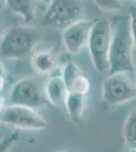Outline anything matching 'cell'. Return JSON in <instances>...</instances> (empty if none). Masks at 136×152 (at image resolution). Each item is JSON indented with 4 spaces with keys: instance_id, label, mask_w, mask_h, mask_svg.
<instances>
[{
    "instance_id": "6da1fadb",
    "label": "cell",
    "mask_w": 136,
    "mask_h": 152,
    "mask_svg": "<svg viewBox=\"0 0 136 152\" xmlns=\"http://www.w3.org/2000/svg\"><path fill=\"white\" fill-rule=\"evenodd\" d=\"M134 43L129 15H118L113 20V34L109 54L110 74L134 71Z\"/></svg>"
},
{
    "instance_id": "7a4b0ae2",
    "label": "cell",
    "mask_w": 136,
    "mask_h": 152,
    "mask_svg": "<svg viewBox=\"0 0 136 152\" xmlns=\"http://www.w3.org/2000/svg\"><path fill=\"white\" fill-rule=\"evenodd\" d=\"M40 39L38 29L32 26H14L0 38V57L21 59L33 51Z\"/></svg>"
},
{
    "instance_id": "3957f363",
    "label": "cell",
    "mask_w": 136,
    "mask_h": 152,
    "mask_svg": "<svg viewBox=\"0 0 136 152\" xmlns=\"http://www.w3.org/2000/svg\"><path fill=\"white\" fill-rule=\"evenodd\" d=\"M113 26L107 18L95 19L87 42L91 63L98 72L109 69V54L112 42Z\"/></svg>"
},
{
    "instance_id": "277c9868",
    "label": "cell",
    "mask_w": 136,
    "mask_h": 152,
    "mask_svg": "<svg viewBox=\"0 0 136 152\" xmlns=\"http://www.w3.org/2000/svg\"><path fill=\"white\" fill-rule=\"evenodd\" d=\"M8 104H16L37 110L48 104L44 83L35 78H24L11 87Z\"/></svg>"
},
{
    "instance_id": "5b68a950",
    "label": "cell",
    "mask_w": 136,
    "mask_h": 152,
    "mask_svg": "<svg viewBox=\"0 0 136 152\" xmlns=\"http://www.w3.org/2000/svg\"><path fill=\"white\" fill-rule=\"evenodd\" d=\"M136 99V84L125 73L110 74L103 82V100L108 104L120 105Z\"/></svg>"
},
{
    "instance_id": "8992f818",
    "label": "cell",
    "mask_w": 136,
    "mask_h": 152,
    "mask_svg": "<svg viewBox=\"0 0 136 152\" xmlns=\"http://www.w3.org/2000/svg\"><path fill=\"white\" fill-rule=\"evenodd\" d=\"M4 125L23 130L40 131L48 128V123L36 110L16 104H7L0 117Z\"/></svg>"
},
{
    "instance_id": "52a82bcc",
    "label": "cell",
    "mask_w": 136,
    "mask_h": 152,
    "mask_svg": "<svg viewBox=\"0 0 136 152\" xmlns=\"http://www.w3.org/2000/svg\"><path fill=\"white\" fill-rule=\"evenodd\" d=\"M81 10L78 0H52L43 14V21L47 26L67 28L79 20Z\"/></svg>"
},
{
    "instance_id": "ba28073f",
    "label": "cell",
    "mask_w": 136,
    "mask_h": 152,
    "mask_svg": "<svg viewBox=\"0 0 136 152\" xmlns=\"http://www.w3.org/2000/svg\"><path fill=\"white\" fill-rule=\"evenodd\" d=\"M95 20L79 19L64 28L62 34L63 44L68 53H79L85 45H87L90 34Z\"/></svg>"
},
{
    "instance_id": "9c48e42d",
    "label": "cell",
    "mask_w": 136,
    "mask_h": 152,
    "mask_svg": "<svg viewBox=\"0 0 136 152\" xmlns=\"http://www.w3.org/2000/svg\"><path fill=\"white\" fill-rule=\"evenodd\" d=\"M62 78L67 88V92L87 94L90 83L83 71L76 65L73 60L69 59L65 63L62 71Z\"/></svg>"
},
{
    "instance_id": "30bf717a",
    "label": "cell",
    "mask_w": 136,
    "mask_h": 152,
    "mask_svg": "<svg viewBox=\"0 0 136 152\" xmlns=\"http://www.w3.org/2000/svg\"><path fill=\"white\" fill-rule=\"evenodd\" d=\"M44 89L49 104L54 105H64L67 95V88L62 76H53L49 78L47 82L44 83Z\"/></svg>"
},
{
    "instance_id": "8fae6325",
    "label": "cell",
    "mask_w": 136,
    "mask_h": 152,
    "mask_svg": "<svg viewBox=\"0 0 136 152\" xmlns=\"http://www.w3.org/2000/svg\"><path fill=\"white\" fill-rule=\"evenodd\" d=\"M87 105V94L67 92L64 107L68 117L73 122H79L82 120Z\"/></svg>"
},
{
    "instance_id": "7c38bea8",
    "label": "cell",
    "mask_w": 136,
    "mask_h": 152,
    "mask_svg": "<svg viewBox=\"0 0 136 152\" xmlns=\"http://www.w3.org/2000/svg\"><path fill=\"white\" fill-rule=\"evenodd\" d=\"M56 57L51 51H38L32 56V67L40 74H52L56 69Z\"/></svg>"
},
{
    "instance_id": "4fadbf2b",
    "label": "cell",
    "mask_w": 136,
    "mask_h": 152,
    "mask_svg": "<svg viewBox=\"0 0 136 152\" xmlns=\"http://www.w3.org/2000/svg\"><path fill=\"white\" fill-rule=\"evenodd\" d=\"M12 12L21 16L26 23H29L35 18L33 0H4Z\"/></svg>"
},
{
    "instance_id": "5bb4252c",
    "label": "cell",
    "mask_w": 136,
    "mask_h": 152,
    "mask_svg": "<svg viewBox=\"0 0 136 152\" xmlns=\"http://www.w3.org/2000/svg\"><path fill=\"white\" fill-rule=\"evenodd\" d=\"M123 135L128 146L131 149H136V109L132 110L126 118Z\"/></svg>"
},
{
    "instance_id": "9a60e30c",
    "label": "cell",
    "mask_w": 136,
    "mask_h": 152,
    "mask_svg": "<svg viewBox=\"0 0 136 152\" xmlns=\"http://www.w3.org/2000/svg\"><path fill=\"white\" fill-rule=\"evenodd\" d=\"M18 139L19 133L17 131L12 132L11 134L6 136L5 138L1 139L0 140V152H8L11 147L18 141Z\"/></svg>"
},
{
    "instance_id": "2e32d148",
    "label": "cell",
    "mask_w": 136,
    "mask_h": 152,
    "mask_svg": "<svg viewBox=\"0 0 136 152\" xmlns=\"http://www.w3.org/2000/svg\"><path fill=\"white\" fill-rule=\"evenodd\" d=\"M100 9L107 11H115L121 8L120 0H93Z\"/></svg>"
},
{
    "instance_id": "e0dca14e",
    "label": "cell",
    "mask_w": 136,
    "mask_h": 152,
    "mask_svg": "<svg viewBox=\"0 0 136 152\" xmlns=\"http://www.w3.org/2000/svg\"><path fill=\"white\" fill-rule=\"evenodd\" d=\"M130 28L132 34L133 43H134V53L136 54V6H132L130 8Z\"/></svg>"
},
{
    "instance_id": "ac0fdd59",
    "label": "cell",
    "mask_w": 136,
    "mask_h": 152,
    "mask_svg": "<svg viewBox=\"0 0 136 152\" xmlns=\"http://www.w3.org/2000/svg\"><path fill=\"white\" fill-rule=\"evenodd\" d=\"M7 84V73L3 64L0 61V92L3 91Z\"/></svg>"
},
{
    "instance_id": "d6986e66",
    "label": "cell",
    "mask_w": 136,
    "mask_h": 152,
    "mask_svg": "<svg viewBox=\"0 0 136 152\" xmlns=\"http://www.w3.org/2000/svg\"><path fill=\"white\" fill-rule=\"evenodd\" d=\"M6 105L7 104H6V102H5V99H4V97L0 95V117H1L2 113H3V111H4V109H5Z\"/></svg>"
},
{
    "instance_id": "ffe728a7",
    "label": "cell",
    "mask_w": 136,
    "mask_h": 152,
    "mask_svg": "<svg viewBox=\"0 0 136 152\" xmlns=\"http://www.w3.org/2000/svg\"><path fill=\"white\" fill-rule=\"evenodd\" d=\"M40 1H42L43 3H45V4H47V5H48V4H50V3H51L52 0H40Z\"/></svg>"
},
{
    "instance_id": "44dd1931",
    "label": "cell",
    "mask_w": 136,
    "mask_h": 152,
    "mask_svg": "<svg viewBox=\"0 0 136 152\" xmlns=\"http://www.w3.org/2000/svg\"><path fill=\"white\" fill-rule=\"evenodd\" d=\"M4 3H5V2H4V0H0V9H2V8H3Z\"/></svg>"
},
{
    "instance_id": "7402d4cb",
    "label": "cell",
    "mask_w": 136,
    "mask_h": 152,
    "mask_svg": "<svg viewBox=\"0 0 136 152\" xmlns=\"http://www.w3.org/2000/svg\"><path fill=\"white\" fill-rule=\"evenodd\" d=\"M129 152H136V149H130Z\"/></svg>"
},
{
    "instance_id": "603a6c76",
    "label": "cell",
    "mask_w": 136,
    "mask_h": 152,
    "mask_svg": "<svg viewBox=\"0 0 136 152\" xmlns=\"http://www.w3.org/2000/svg\"><path fill=\"white\" fill-rule=\"evenodd\" d=\"M131 1H136V0H131Z\"/></svg>"
}]
</instances>
